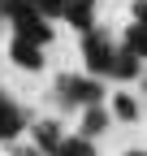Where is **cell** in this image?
<instances>
[{
    "mask_svg": "<svg viewBox=\"0 0 147 156\" xmlns=\"http://www.w3.org/2000/svg\"><path fill=\"white\" fill-rule=\"evenodd\" d=\"M0 9L13 17V30H17V35H26V39H35V44H43V48L52 44L48 13L35 5V0H0Z\"/></svg>",
    "mask_w": 147,
    "mask_h": 156,
    "instance_id": "cell-1",
    "label": "cell"
},
{
    "mask_svg": "<svg viewBox=\"0 0 147 156\" xmlns=\"http://www.w3.org/2000/svg\"><path fill=\"white\" fill-rule=\"evenodd\" d=\"M117 44H113V35H104V30H87L82 35V61L91 74H100V78H113V61H117Z\"/></svg>",
    "mask_w": 147,
    "mask_h": 156,
    "instance_id": "cell-2",
    "label": "cell"
},
{
    "mask_svg": "<svg viewBox=\"0 0 147 156\" xmlns=\"http://www.w3.org/2000/svg\"><path fill=\"white\" fill-rule=\"evenodd\" d=\"M56 91H61L65 104H82V108L104 100V83H100V74H61V78H56Z\"/></svg>",
    "mask_w": 147,
    "mask_h": 156,
    "instance_id": "cell-3",
    "label": "cell"
},
{
    "mask_svg": "<svg viewBox=\"0 0 147 156\" xmlns=\"http://www.w3.org/2000/svg\"><path fill=\"white\" fill-rule=\"evenodd\" d=\"M9 61L17 65V69H43V44H35V39H26V35H17L13 30V39H9Z\"/></svg>",
    "mask_w": 147,
    "mask_h": 156,
    "instance_id": "cell-4",
    "label": "cell"
},
{
    "mask_svg": "<svg viewBox=\"0 0 147 156\" xmlns=\"http://www.w3.org/2000/svg\"><path fill=\"white\" fill-rule=\"evenodd\" d=\"M108 122H113V117H108V108H104V104H87L78 126H82L87 139H95V134H104V130H108Z\"/></svg>",
    "mask_w": 147,
    "mask_h": 156,
    "instance_id": "cell-5",
    "label": "cell"
},
{
    "mask_svg": "<svg viewBox=\"0 0 147 156\" xmlns=\"http://www.w3.org/2000/svg\"><path fill=\"white\" fill-rule=\"evenodd\" d=\"M138 69H143V56H138V52H130V48L121 44L117 61H113V78H117V83H130V78H138Z\"/></svg>",
    "mask_w": 147,
    "mask_h": 156,
    "instance_id": "cell-6",
    "label": "cell"
},
{
    "mask_svg": "<svg viewBox=\"0 0 147 156\" xmlns=\"http://www.w3.org/2000/svg\"><path fill=\"white\" fill-rule=\"evenodd\" d=\"M30 134H35V143H39L48 156L65 143V134H61V126H56V122H35V126H30Z\"/></svg>",
    "mask_w": 147,
    "mask_h": 156,
    "instance_id": "cell-7",
    "label": "cell"
},
{
    "mask_svg": "<svg viewBox=\"0 0 147 156\" xmlns=\"http://www.w3.org/2000/svg\"><path fill=\"white\" fill-rule=\"evenodd\" d=\"M17 130H22V108L0 95V139H13Z\"/></svg>",
    "mask_w": 147,
    "mask_h": 156,
    "instance_id": "cell-8",
    "label": "cell"
},
{
    "mask_svg": "<svg viewBox=\"0 0 147 156\" xmlns=\"http://www.w3.org/2000/svg\"><path fill=\"white\" fill-rule=\"evenodd\" d=\"M65 22L74 26V30H95V22H91V5H74V0H65Z\"/></svg>",
    "mask_w": 147,
    "mask_h": 156,
    "instance_id": "cell-9",
    "label": "cell"
},
{
    "mask_svg": "<svg viewBox=\"0 0 147 156\" xmlns=\"http://www.w3.org/2000/svg\"><path fill=\"white\" fill-rule=\"evenodd\" d=\"M52 156H95V143H91L87 134L78 130V134H69V139H65L56 152H52Z\"/></svg>",
    "mask_w": 147,
    "mask_h": 156,
    "instance_id": "cell-10",
    "label": "cell"
},
{
    "mask_svg": "<svg viewBox=\"0 0 147 156\" xmlns=\"http://www.w3.org/2000/svg\"><path fill=\"white\" fill-rule=\"evenodd\" d=\"M113 117H117V122H138V100L125 95V91H117L113 95Z\"/></svg>",
    "mask_w": 147,
    "mask_h": 156,
    "instance_id": "cell-11",
    "label": "cell"
},
{
    "mask_svg": "<svg viewBox=\"0 0 147 156\" xmlns=\"http://www.w3.org/2000/svg\"><path fill=\"white\" fill-rule=\"evenodd\" d=\"M121 44L130 48V52H138L143 61H147V22H134L130 30H125V39H121Z\"/></svg>",
    "mask_w": 147,
    "mask_h": 156,
    "instance_id": "cell-12",
    "label": "cell"
},
{
    "mask_svg": "<svg viewBox=\"0 0 147 156\" xmlns=\"http://www.w3.org/2000/svg\"><path fill=\"white\" fill-rule=\"evenodd\" d=\"M13 156H48L39 143H22V147H13Z\"/></svg>",
    "mask_w": 147,
    "mask_h": 156,
    "instance_id": "cell-13",
    "label": "cell"
},
{
    "mask_svg": "<svg viewBox=\"0 0 147 156\" xmlns=\"http://www.w3.org/2000/svg\"><path fill=\"white\" fill-rule=\"evenodd\" d=\"M134 22H147V0H134Z\"/></svg>",
    "mask_w": 147,
    "mask_h": 156,
    "instance_id": "cell-14",
    "label": "cell"
},
{
    "mask_svg": "<svg viewBox=\"0 0 147 156\" xmlns=\"http://www.w3.org/2000/svg\"><path fill=\"white\" fill-rule=\"evenodd\" d=\"M125 156H147V152H138V147H130V152H125Z\"/></svg>",
    "mask_w": 147,
    "mask_h": 156,
    "instance_id": "cell-15",
    "label": "cell"
},
{
    "mask_svg": "<svg viewBox=\"0 0 147 156\" xmlns=\"http://www.w3.org/2000/svg\"><path fill=\"white\" fill-rule=\"evenodd\" d=\"M74 5H95V0H74Z\"/></svg>",
    "mask_w": 147,
    "mask_h": 156,
    "instance_id": "cell-16",
    "label": "cell"
}]
</instances>
